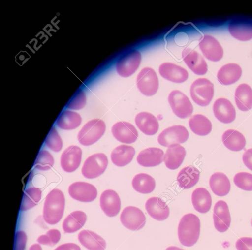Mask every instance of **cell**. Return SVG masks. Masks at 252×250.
Segmentation results:
<instances>
[{
  "label": "cell",
  "instance_id": "obj_45",
  "mask_svg": "<svg viewBox=\"0 0 252 250\" xmlns=\"http://www.w3.org/2000/svg\"><path fill=\"white\" fill-rule=\"evenodd\" d=\"M242 159L245 165L252 171V148L249 149L244 152Z\"/></svg>",
  "mask_w": 252,
  "mask_h": 250
},
{
  "label": "cell",
  "instance_id": "obj_2",
  "mask_svg": "<svg viewBox=\"0 0 252 250\" xmlns=\"http://www.w3.org/2000/svg\"><path fill=\"white\" fill-rule=\"evenodd\" d=\"M65 198L62 191L53 189L46 196L43 210V217L46 222L55 224L62 219L64 209Z\"/></svg>",
  "mask_w": 252,
  "mask_h": 250
},
{
  "label": "cell",
  "instance_id": "obj_40",
  "mask_svg": "<svg viewBox=\"0 0 252 250\" xmlns=\"http://www.w3.org/2000/svg\"><path fill=\"white\" fill-rule=\"evenodd\" d=\"M46 145L54 152L60 151L63 146L62 140L54 127L50 129L45 139Z\"/></svg>",
  "mask_w": 252,
  "mask_h": 250
},
{
  "label": "cell",
  "instance_id": "obj_33",
  "mask_svg": "<svg viewBox=\"0 0 252 250\" xmlns=\"http://www.w3.org/2000/svg\"><path fill=\"white\" fill-rule=\"evenodd\" d=\"M189 125L193 133L199 136L208 135L212 128L211 121L202 114L192 116L189 121Z\"/></svg>",
  "mask_w": 252,
  "mask_h": 250
},
{
  "label": "cell",
  "instance_id": "obj_44",
  "mask_svg": "<svg viewBox=\"0 0 252 250\" xmlns=\"http://www.w3.org/2000/svg\"><path fill=\"white\" fill-rule=\"evenodd\" d=\"M235 246L237 250H252V238H240L236 241Z\"/></svg>",
  "mask_w": 252,
  "mask_h": 250
},
{
  "label": "cell",
  "instance_id": "obj_48",
  "mask_svg": "<svg viewBox=\"0 0 252 250\" xmlns=\"http://www.w3.org/2000/svg\"><path fill=\"white\" fill-rule=\"evenodd\" d=\"M165 250H185L179 248L175 246H170L168 247Z\"/></svg>",
  "mask_w": 252,
  "mask_h": 250
},
{
  "label": "cell",
  "instance_id": "obj_46",
  "mask_svg": "<svg viewBox=\"0 0 252 250\" xmlns=\"http://www.w3.org/2000/svg\"><path fill=\"white\" fill-rule=\"evenodd\" d=\"M54 250H81L80 247L72 243H68L61 245Z\"/></svg>",
  "mask_w": 252,
  "mask_h": 250
},
{
  "label": "cell",
  "instance_id": "obj_18",
  "mask_svg": "<svg viewBox=\"0 0 252 250\" xmlns=\"http://www.w3.org/2000/svg\"><path fill=\"white\" fill-rule=\"evenodd\" d=\"M82 150L77 146L71 145L66 148L61 156V165L65 172L76 170L81 161Z\"/></svg>",
  "mask_w": 252,
  "mask_h": 250
},
{
  "label": "cell",
  "instance_id": "obj_10",
  "mask_svg": "<svg viewBox=\"0 0 252 250\" xmlns=\"http://www.w3.org/2000/svg\"><path fill=\"white\" fill-rule=\"evenodd\" d=\"M189 136V131L184 126L173 125L165 129L158 135V141L161 146L169 147L173 144L185 142Z\"/></svg>",
  "mask_w": 252,
  "mask_h": 250
},
{
  "label": "cell",
  "instance_id": "obj_7",
  "mask_svg": "<svg viewBox=\"0 0 252 250\" xmlns=\"http://www.w3.org/2000/svg\"><path fill=\"white\" fill-rule=\"evenodd\" d=\"M108 158L103 153H96L89 156L82 168V174L86 178L94 179L102 174L108 165Z\"/></svg>",
  "mask_w": 252,
  "mask_h": 250
},
{
  "label": "cell",
  "instance_id": "obj_6",
  "mask_svg": "<svg viewBox=\"0 0 252 250\" xmlns=\"http://www.w3.org/2000/svg\"><path fill=\"white\" fill-rule=\"evenodd\" d=\"M168 100L173 113L178 117L186 119L191 115L193 106L188 97L181 91L177 90L171 91Z\"/></svg>",
  "mask_w": 252,
  "mask_h": 250
},
{
  "label": "cell",
  "instance_id": "obj_14",
  "mask_svg": "<svg viewBox=\"0 0 252 250\" xmlns=\"http://www.w3.org/2000/svg\"><path fill=\"white\" fill-rule=\"evenodd\" d=\"M114 138L120 142L131 144L136 141L138 133L135 126L127 122H118L111 129Z\"/></svg>",
  "mask_w": 252,
  "mask_h": 250
},
{
  "label": "cell",
  "instance_id": "obj_19",
  "mask_svg": "<svg viewBox=\"0 0 252 250\" xmlns=\"http://www.w3.org/2000/svg\"><path fill=\"white\" fill-rule=\"evenodd\" d=\"M160 75L164 79L176 83L185 82L188 78L187 70L171 62H164L159 66Z\"/></svg>",
  "mask_w": 252,
  "mask_h": 250
},
{
  "label": "cell",
  "instance_id": "obj_38",
  "mask_svg": "<svg viewBox=\"0 0 252 250\" xmlns=\"http://www.w3.org/2000/svg\"><path fill=\"white\" fill-rule=\"evenodd\" d=\"M54 160L53 156L47 151L41 150L35 161L34 167L40 170L50 169L53 165Z\"/></svg>",
  "mask_w": 252,
  "mask_h": 250
},
{
  "label": "cell",
  "instance_id": "obj_4",
  "mask_svg": "<svg viewBox=\"0 0 252 250\" xmlns=\"http://www.w3.org/2000/svg\"><path fill=\"white\" fill-rule=\"evenodd\" d=\"M106 125L103 121L94 119L89 121L82 127L77 136L80 144L89 146L97 141L104 134Z\"/></svg>",
  "mask_w": 252,
  "mask_h": 250
},
{
  "label": "cell",
  "instance_id": "obj_31",
  "mask_svg": "<svg viewBox=\"0 0 252 250\" xmlns=\"http://www.w3.org/2000/svg\"><path fill=\"white\" fill-rule=\"evenodd\" d=\"M235 101L238 108L247 111L252 108V89L247 84H241L235 92Z\"/></svg>",
  "mask_w": 252,
  "mask_h": 250
},
{
  "label": "cell",
  "instance_id": "obj_41",
  "mask_svg": "<svg viewBox=\"0 0 252 250\" xmlns=\"http://www.w3.org/2000/svg\"><path fill=\"white\" fill-rule=\"evenodd\" d=\"M60 238V232L58 229H52L38 237L37 241L40 244L53 246L59 241Z\"/></svg>",
  "mask_w": 252,
  "mask_h": 250
},
{
  "label": "cell",
  "instance_id": "obj_34",
  "mask_svg": "<svg viewBox=\"0 0 252 250\" xmlns=\"http://www.w3.org/2000/svg\"><path fill=\"white\" fill-rule=\"evenodd\" d=\"M87 220L86 214L81 211L71 213L64 219L63 228L65 233H73L78 231L84 225Z\"/></svg>",
  "mask_w": 252,
  "mask_h": 250
},
{
  "label": "cell",
  "instance_id": "obj_1",
  "mask_svg": "<svg viewBox=\"0 0 252 250\" xmlns=\"http://www.w3.org/2000/svg\"><path fill=\"white\" fill-rule=\"evenodd\" d=\"M200 232V221L192 213L182 217L178 227V236L180 242L184 246L191 247L197 242Z\"/></svg>",
  "mask_w": 252,
  "mask_h": 250
},
{
  "label": "cell",
  "instance_id": "obj_43",
  "mask_svg": "<svg viewBox=\"0 0 252 250\" xmlns=\"http://www.w3.org/2000/svg\"><path fill=\"white\" fill-rule=\"evenodd\" d=\"M27 239V235L24 231L21 230L16 231L15 235L13 250H24Z\"/></svg>",
  "mask_w": 252,
  "mask_h": 250
},
{
  "label": "cell",
  "instance_id": "obj_24",
  "mask_svg": "<svg viewBox=\"0 0 252 250\" xmlns=\"http://www.w3.org/2000/svg\"><path fill=\"white\" fill-rule=\"evenodd\" d=\"M135 122L140 130L147 135L155 134L159 128L157 118L149 112L138 113L135 116Z\"/></svg>",
  "mask_w": 252,
  "mask_h": 250
},
{
  "label": "cell",
  "instance_id": "obj_32",
  "mask_svg": "<svg viewBox=\"0 0 252 250\" xmlns=\"http://www.w3.org/2000/svg\"><path fill=\"white\" fill-rule=\"evenodd\" d=\"M222 141L224 146L232 151L243 150L246 145V139L240 132L234 129L225 131L222 136Z\"/></svg>",
  "mask_w": 252,
  "mask_h": 250
},
{
  "label": "cell",
  "instance_id": "obj_39",
  "mask_svg": "<svg viewBox=\"0 0 252 250\" xmlns=\"http://www.w3.org/2000/svg\"><path fill=\"white\" fill-rule=\"evenodd\" d=\"M233 181L235 185L244 190L252 191V174L241 172L237 173L234 177Z\"/></svg>",
  "mask_w": 252,
  "mask_h": 250
},
{
  "label": "cell",
  "instance_id": "obj_26",
  "mask_svg": "<svg viewBox=\"0 0 252 250\" xmlns=\"http://www.w3.org/2000/svg\"><path fill=\"white\" fill-rule=\"evenodd\" d=\"M242 75V69L236 63H230L222 66L218 71L217 79L222 85H229L237 82Z\"/></svg>",
  "mask_w": 252,
  "mask_h": 250
},
{
  "label": "cell",
  "instance_id": "obj_9",
  "mask_svg": "<svg viewBox=\"0 0 252 250\" xmlns=\"http://www.w3.org/2000/svg\"><path fill=\"white\" fill-rule=\"evenodd\" d=\"M120 220L126 228L132 231L141 229L146 223V217L141 210L135 206H127L122 211Z\"/></svg>",
  "mask_w": 252,
  "mask_h": 250
},
{
  "label": "cell",
  "instance_id": "obj_21",
  "mask_svg": "<svg viewBox=\"0 0 252 250\" xmlns=\"http://www.w3.org/2000/svg\"><path fill=\"white\" fill-rule=\"evenodd\" d=\"M145 209L152 218L158 221L165 220L170 214L169 208L166 202L158 197L149 198L146 202Z\"/></svg>",
  "mask_w": 252,
  "mask_h": 250
},
{
  "label": "cell",
  "instance_id": "obj_13",
  "mask_svg": "<svg viewBox=\"0 0 252 250\" xmlns=\"http://www.w3.org/2000/svg\"><path fill=\"white\" fill-rule=\"evenodd\" d=\"M213 218L214 226L218 231L224 232L228 229L231 223V216L226 202L219 200L216 203Z\"/></svg>",
  "mask_w": 252,
  "mask_h": 250
},
{
  "label": "cell",
  "instance_id": "obj_16",
  "mask_svg": "<svg viewBox=\"0 0 252 250\" xmlns=\"http://www.w3.org/2000/svg\"><path fill=\"white\" fill-rule=\"evenodd\" d=\"M182 58L194 73L202 75L207 72L208 66L205 60L196 51L189 48H185L182 52Z\"/></svg>",
  "mask_w": 252,
  "mask_h": 250
},
{
  "label": "cell",
  "instance_id": "obj_5",
  "mask_svg": "<svg viewBox=\"0 0 252 250\" xmlns=\"http://www.w3.org/2000/svg\"><path fill=\"white\" fill-rule=\"evenodd\" d=\"M137 87L143 95L151 96L157 92L159 81L155 70L149 67L141 69L136 78Z\"/></svg>",
  "mask_w": 252,
  "mask_h": 250
},
{
  "label": "cell",
  "instance_id": "obj_23",
  "mask_svg": "<svg viewBox=\"0 0 252 250\" xmlns=\"http://www.w3.org/2000/svg\"><path fill=\"white\" fill-rule=\"evenodd\" d=\"M186 155L185 149L179 144L170 145L164 156L165 166L171 170L177 169L183 163Z\"/></svg>",
  "mask_w": 252,
  "mask_h": 250
},
{
  "label": "cell",
  "instance_id": "obj_11",
  "mask_svg": "<svg viewBox=\"0 0 252 250\" xmlns=\"http://www.w3.org/2000/svg\"><path fill=\"white\" fill-rule=\"evenodd\" d=\"M68 193L74 199L84 202H90L96 198L97 191L96 188L90 183L76 182L69 186Z\"/></svg>",
  "mask_w": 252,
  "mask_h": 250
},
{
  "label": "cell",
  "instance_id": "obj_28",
  "mask_svg": "<svg viewBox=\"0 0 252 250\" xmlns=\"http://www.w3.org/2000/svg\"><path fill=\"white\" fill-rule=\"evenodd\" d=\"M134 148L126 145H121L115 148L111 154V159L115 165L123 167L129 164L135 155Z\"/></svg>",
  "mask_w": 252,
  "mask_h": 250
},
{
  "label": "cell",
  "instance_id": "obj_15",
  "mask_svg": "<svg viewBox=\"0 0 252 250\" xmlns=\"http://www.w3.org/2000/svg\"><path fill=\"white\" fill-rule=\"evenodd\" d=\"M228 31L235 38L248 41L252 38V20L243 18L234 19L228 25Z\"/></svg>",
  "mask_w": 252,
  "mask_h": 250
},
{
  "label": "cell",
  "instance_id": "obj_47",
  "mask_svg": "<svg viewBox=\"0 0 252 250\" xmlns=\"http://www.w3.org/2000/svg\"><path fill=\"white\" fill-rule=\"evenodd\" d=\"M29 250H42V248L40 245L34 244L30 247Z\"/></svg>",
  "mask_w": 252,
  "mask_h": 250
},
{
  "label": "cell",
  "instance_id": "obj_3",
  "mask_svg": "<svg viewBox=\"0 0 252 250\" xmlns=\"http://www.w3.org/2000/svg\"><path fill=\"white\" fill-rule=\"evenodd\" d=\"M190 94L196 104L202 107L206 106L213 97L214 85L206 78L197 79L191 85Z\"/></svg>",
  "mask_w": 252,
  "mask_h": 250
},
{
  "label": "cell",
  "instance_id": "obj_20",
  "mask_svg": "<svg viewBox=\"0 0 252 250\" xmlns=\"http://www.w3.org/2000/svg\"><path fill=\"white\" fill-rule=\"evenodd\" d=\"M100 205L108 217L116 216L120 211L121 200L118 193L112 189L104 191L100 197Z\"/></svg>",
  "mask_w": 252,
  "mask_h": 250
},
{
  "label": "cell",
  "instance_id": "obj_49",
  "mask_svg": "<svg viewBox=\"0 0 252 250\" xmlns=\"http://www.w3.org/2000/svg\"><path fill=\"white\" fill-rule=\"evenodd\" d=\"M251 226H252V218L251 220Z\"/></svg>",
  "mask_w": 252,
  "mask_h": 250
},
{
  "label": "cell",
  "instance_id": "obj_8",
  "mask_svg": "<svg viewBox=\"0 0 252 250\" xmlns=\"http://www.w3.org/2000/svg\"><path fill=\"white\" fill-rule=\"evenodd\" d=\"M141 61L140 52L133 50L124 55L117 61L116 70L122 77L132 75L139 67Z\"/></svg>",
  "mask_w": 252,
  "mask_h": 250
},
{
  "label": "cell",
  "instance_id": "obj_42",
  "mask_svg": "<svg viewBox=\"0 0 252 250\" xmlns=\"http://www.w3.org/2000/svg\"><path fill=\"white\" fill-rule=\"evenodd\" d=\"M86 103V97L85 93L82 91H79L70 100L66 108L74 110H79L83 108Z\"/></svg>",
  "mask_w": 252,
  "mask_h": 250
},
{
  "label": "cell",
  "instance_id": "obj_22",
  "mask_svg": "<svg viewBox=\"0 0 252 250\" xmlns=\"http://www.w3.org/2000/svg\"><path fill=\"white\" fill-rule=\"evenodd\" d=\"M164 152L159 148L150 147L141 151L138 155L137 161L144 167H154L162 162Z\"/></svg>",
  "mask_w": 252,
  "mask_h": 250
},
{
  "label": "cell",
  "instance_id": "obj_30",
  "mask_svg": "<svg viewBox=\"0 0 252 250\" xmlns=\"http://www.w3.org/2000/svg\"><path fill=\"white\" fill-rule=\"evenodd\" d=\"M200 171L195 167L189 166L179 172L177 181L179 186L183 189H189L195 185L199 180Z\"/></svg>",
  "mask_w": 252,
  "mask_h": 250
},
{
  "label": "cell",
  "instance_id": "obj_29",
  "mask_svg": "<svg viewBox=\"0 0 252 250\" xmlns=\"http://www.w3.org/2000/svg\"><path fill=\"white\" fill-rule=\"evenodd\" d=\"M210 187L213 192L218 196H224L230 190V182L227 176L221 172H216L209 179Z\"/></svg>",
  "mask_w": 252,
  "mask_h": 250
},
{
  "label": "cell",
  "instance_id": "obj_35",
  "mask_svg": "<svg viewBox=\"0 0 252 250\" xmlns=\"http://www.w3.org/2000/svg\"><path fill=\"white\" fill-rule=\"evenodd\" d=\"M132 186L136 191L140 193L147 194L152 192L154 190L156 182L150 175L141 173L133 177Z\"/></svg>",
  "mask_w": 252,
  "mask_h": 250
},
{
  "label": "cell",
  "instance_id": "obj_37",
  "mask_svg": "<svg viewBox=\"0 0 252 250\" xmlns=\"http://www.w3.org/2000/svg\"><path fill=\"white\" fill-rule=\"evenodd\" d=\"M41 197V190L35 187L26 189L24 193L20 210L26 211L35 206Z\"/></svg>",
  "mask_w": 252,
  "mask_h": 250
},
{
  "label": "cell",
  "instance_id": "obj_17",
  "mask_svg": "<svg viewBox=\"0 0 252 250\" xmlns=\"http://www.w3.org/2000/svg\"><path fill=\"white\" fill-rule=\"evenodd\" d=\"M213 111L217 119L222 123H230L236 118L235 108L226 98H219L216 100L213 104Z\"/></svg>",
  "mask_w": 252,
  "mask_h": 250
},
{
  "label": "cell",
  "instance_id": "obj_25",
  "mask_svg": "<svg viewBox=\"0 0 252 250\" xmlns=\"http://www.w3.org/2000/svg\"><path fill=\"white\" fill-rule=\"evenodd\" d=\"M80 243L89 250H105L106 243L99 235L90 230H83L78 235Z\"/></svg>",
  "mask_w": 252,
  "mask_h": 250
},
{
  "label": "cell",
  "instance_id": "obj_12",
  "mask_svg": "<svg viewBox=\"0 0 252 250\" xmlns=\"http://www.w3.org/2000/svg\"><path fill=\"white\" fill-rule=\"evenodd\" d=\"M199 47L204 57L208 60L217 62L223 57V49L214 37L205 35L200 40Z\"/></svg>",
  "mask_w": 252,
  "mask_h": 250
},
{
  "label": "cell",
  "instance_id": "obj_36",
  "mask_svg": "<svg viewBox=\"0 0 252 250\" xmlns=\"http://www.w3.org/2000/svg\"><path fill=\"white\" fill-rule=\"evenodd\" d=\"M80 115L69 110L63 111L56 121V125L64 130H71L77 127L81 123Z\"/></svg>",
  "mask_w": 252,
  "mask_h": 250
},
{
  "label": "cell",
  "instance_id": "obj_27",
  "mask_svg": "<svg viewBox=\"0 0 252 250\" xmlns=\"http://www.w3.org/2000/svg\"><path fill=\"white\" fill-rule=\"evenodd\" d=\"M191 201L194 208L197 212L204 214L208 212L211 208L212 197L205 188H198L192 192Z\"/></svg>",
  "mask_w": 252,
  "mask_h": 250
}]
</instances>
